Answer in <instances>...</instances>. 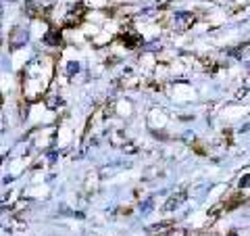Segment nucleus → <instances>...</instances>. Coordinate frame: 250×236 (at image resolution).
Segmentation results:
<instances>
[{
	"mask_svg": "<svg viewBox=\"0 0 250 236\" xmlns=\"http://www.w3.org/2000/svg\"><path fill=\"white\" fill-rule=\"evenodd\" d=\"M186 199V194H177V196H171V201L167 203V205H165V209H175V207H179V205H182V201Z\"/></svg>",
	"mask_w": 250,
	"mask_h": 236,
	"instance_id": "obj_1",
	"label": "nucleus"
}]
</instances>
